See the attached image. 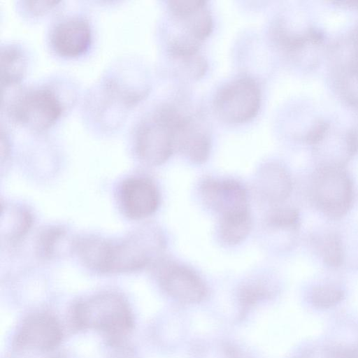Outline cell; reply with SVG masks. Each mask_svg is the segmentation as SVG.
Listing matches in <instances>:
<instances>
[{
    "label": "cell",
    "instance_id": "3957f363",
    "mask_svg": "<svg viewBox=\"0 0 358 358\" xmlns=\"http://www.w3.org/2000/svg\"><path fill=\"white\" fill-rule=\"evenodd\" d=\"M181 116L174 106L164 105L139 124L134 144L141 161L150 166H159L171 157L176 150V131Z\"/></svg>",
    "mask_w": 358,
    "mask_h": 358
},
{
    "label": "cell",
    "instance_id": "30bf717a",
    "mask_svg": "<svg viewBox=\"0 0 358 358\" xmlns=\"http://www.w3.org/2000/svg\"><path fill=\"white\" fill-rule=\"evenodd\" d=\"M119 202L123 213L130 219L141 220L152 215L159 205V193L155 183L145 177L124 180L119 189Z\"/></svg>",
    "mask_w": 358,
    "mask_h": 358
},
{
    "label": "cell",
    "instance_id": "4fadbf2b",
    "mask_svg": "<svg viewBox=\"0 0 358 358\" xmlns=\"http://www.w3.org/2000/svg\"><path fill=\"white\" fill-rule=\"evenodd\" d=\"M211 141L203 119L199 115H184L176 131L175 148L196 164L205 163L210 155Z\"/></svg>",
    "mask_w": 358,
    "mask_h": 358
},
{
    "label": "cell",
    "instance_id": "5bb4252c",
    "mask_svg": "<svg viewBox=\"0 0 358 358\" xmlns=\"http://www.w3.org/2000/svg\"><path fill=\"white\" fill-rule=\"evenodd\" d=\"M255 188L261 199L275 207L289 197L293 184L287 170L278 163L271 162L264 165L258 171Z\"/></svg>",
    "mask_w": 358,
    "mask_h": 358
},
{
    "label": "cell",
    "instance_id": "5b68a950",
    "mask_svg": "<svg viewBox=\"0 0 358 358\" xmlns=\"http://www.w3.org/2000/svg\"><path fill=\"white\" fill-rule=\"evenodd\" d=\"M63 109L59 98L52 89L39 86L19 92L10 102L8 112L16 123L42 131L58 120Z\"/></svg>",
    "mask_w": 358,
    "mask_h": 358
},
{
    "label": "cell",
    "instance_id": "ac0fdd59",
    "mask_svg": "<svg viewBox=\"0 0 358 358\" xmlns=\"http://www.w3.org/2000/svg\"><path fill=\"white\" fill-rule=\"evenodd\" d=\"M252 228L250 213L227 218L220 219L219 234L222 241L229 245L243 242Z\"/></svg>",
    "mask_w": 358,
    "mask_h": 358
},
{
    "label": "cell",
    "instance_id": "9c48e42d",
    "mask_svg": "<svg viewBox=\"0 0 358 358\" xmlns=\"http://www.w3.org/2000/svg\"><path fill=\"white\" fill-rule=\"evenodd\" d=\"M169 10L180 27L181 38L201 44L213 31V23L207 3L201 0H171L168 2Z\"/></svg>",
    "mask_w": 358,
    "mask_h": 358
},
{
    "label": "cell",
    "instance_id": "8992f818",
    "mask_svg": "<svg viewBox=\"0 0 358 358\" xmlns=\"http://www.w3.org/2000/svg\"><path fill=\"white\" fill-rule=\"evenodd\" d=\"M260 104L258 84L250 77H241L226 84L217 92L213 108L222 121L237 124L255 117Z\"/></svg>",
    "mask_w": 358,
    "mask_h": 358
},
{
    "label": "cell",
    "instance_id": "e0dca14e",
    "mask_svg": "<svg viewBox=\"0 0 358 358\" xmlns=\"http://www.w3.org/2000/svg\"><path fill=\"white\" fill-rule=\"evenodd\" d=\"M313 239V245L327 265L334 268L343 265L345 250L339 234L334 231L325 232Z\"/></svg>",
    "mask_w": 358,
    "mask_h": 358
},
{
    "label": "cell",
    "instance_id": "cb8c5ba5",
    "mask_svg": "<svg viewBox=\"0 0 358 358\" xmlns=\"http://www.w3.org/2000/svg\"><path fill=\"white\" fill-rule=\"evenodd\" d=\"M347 70L348 73L358 77V27L351 37V56Z\"/></svg>",
    "mask_w": 358,
    "mask_h": 358
},
{
    "label": "cell",
    "instance_id": "8fae6325",
    "mask_svg": "<svg viewBox=\"0 0 358 358\" xmlns=\"http://www.w3.org/2000/svg\"><path fill=\"white\" fill-rule=\"evenodd\" d=\"M50 40L57 55L65 58H74L88 51L92 44V31L87 20L71 17L55 25Z\"/></svg>",
    "mask_w": 358,
    "mask_h": 358
},
{
    "label": "cell",
    "instance_id": "7a4b0ae2",
    "mask_svg": "<svg viewBox=\"0 0 358 358\" xmlns=\"http://www.w3.org/2000/svg\"><path fill=\"white\" fill-rule=\"evenodd\" d=\"M72 320L80 329L101 331L117 339L133 327V315L127 301L115 292H101L78 302Z\"/></svg>",
    "mask_w": 358,
    "mask_h": 358
},
{
    "label": "cell",
    "instance_id": "7402d4cb",
    "mask_svg": "<svg viewBox=\"0 0 358 358\" xmlns=\"http://www.w3.org/2000/svg\"><path fill=\"white\" fill-rule=\"evenodd\" d=\"M269 294L270 292L264 283L261 282H251L241 289L239 298L243 308L245 309Z\"/></svg>",
    "mask_w": 358,
    "mask_h": 358
},
{
    "label": "cell",
    "instance_id": "603a6c76",
    "mask_svg": "<svg viewBox=\"0 0 358 358\" xmlns=\"http://www.w3.org/2000/svg\"><path fill=\"white\" fill-rule=\"evenodd\" d=\"M24 3L26 9L33 15H39L51 10L59 2L52 1H27Z\"/></svg>",
    "mask_w": 358,
    "mask_h": 358
},
{
    "label": "cell",
    "instance_id": "44dd1931",
    "mask_svg": "<svg viewBox=\"0 0 358 358\" xmlns=\"http://www.w3.org/2000/svg\"><path fill=\"white\" fill-rule=\"evenodd\" d=\"M65 231L59 227H52L45 230L41 235L38 242L40 253L46 257L55 254L59 243L64 238Z\"/></svg>",
    "mask_w": 358,
    "mask_h": 358
},
{
    "label": "cell",
    "instance_id": "2e32d148",
    "mask_svg": "<svg viewBox=\"0 0 358 358\" xmlns=\"http://www.w3.org/2000/svg\"><path fill=\"white\" fill-rule=\"evenodd\" d=\"M32 217L27 210L16 206L1 208V236L6 241L14 242L23 236L29 230Z\"/></svg>",
    "mask_w": 358,
    "mask_h": 358
},
{
    "label": "cell",
    "instance_id": "ba28073f",
    "mask_svg": "<svg viewBox=\"0 0 358 358\" xmlns=\"http://www.w3.org/2000/svg\"><path fill=\"white\" fill-rule=\"evenodd\" d=\"M199 192L203 202L220 219L250 213L247 191L235 180L208 178L201 182Z\"/></svg>",
    "mask_w": 358,
    "mask_h": 358
},
{
    "label": "cell",
    "instance_id": "6da1fadb",
    "mask_svg": "<svg viewBox=\"0 0 358 358\" xmlns=\"http://www.w3.org/2000/svg\"><path fill=\"white\" fill-rule=\"evenodd\" d=\"M165 247L164 237L154 226H144L117 241L99 238L94 269L101 273H122L154 265Z\"/></svg>",
    "mask_w": 358,
    "mask_h": 358
},
{
    "label": "cell",
    "instance_id": "9a60e30c",
    "mask_svg": "<svg viewBox=\"0 0 358 358\" xmlns=\"http://www.w3.org/2000/svg\"><path fill=\"white\" fill-rule=\"evenodd\" d=\"M1 83L8 87L17 84L23 78L27 68V57L17 45H6L1 48Z\"/></svg>",
    "mask_w": 358,
    "mask_h": 358
},
{
    "label": "cell",
    "instance_id": "277c9868",
    "mask_svg": "<svg viewBox=\"0 0 358 358\" xmlns=\"http://www.w3.org/2000/svg\"><path fill=\"white\" fill-rule=\"evenodd\" d=\"M310 194L320 211L331 219H340L352 206L353 183L345 167L319 166L313 175Z\"/></svg>",
    "mask_w": 358,
    "mask_h": 358
},
{
    "label": "cell",
    "instance_id": "ffe728a7",
    "mask_svg": "<svg viewBox=\"0 0 358 358\" xmlns=\"http://www.w3.org/2000/svg\"><path fill=\"white\" fill-rule=\"evenodd\" d=\"M344 298V291L334 285H322L315 287L310 293L313 306L327 308L340 303Z\"/></svg>",
    "mask_w": 358,
    "mask_h": 358
},
{
    "label": "cell",
    "instance_id": "52a82bcc",
    "mask_svg": "<svg viewBox=\"0 0 358 358\" xmlns=\"http://www.w3.org/2000/svg\"><path fill=\"white\" fill-rule=\"evenodd\" d=\"M153 266L162 289L178 301L197 303L207 296L203 279L189 266L162 258Z\"/></svg>",
    "mask_w": 358,
    "mask_h": 358
},
{
    "label": "cell",
    "instance_id": "d6986e66",
    "mask_svg": "<svg viewBox=\"0 0 358 358\" xmlns=\"http://www.w3.org/2000/svg\"><path fill=\"white\" fill-rule=\"evenodd\" d=\"M266 224L277 230L296 231L300 226L298 210L290 206L273 207L266 217Z\"/></svg>",
    "mask_w": 358,
    "mask_h": 358
},
{
    "label": "cell",
    "instance_id": "7c38bea8",
    "mask_svg": "<svg viewBox=\"0 0 358 358\" xmlns=\"http://www.w3.org/2000/svg\"><path fill=\"white\" fill-rule=\"evenodd\" d=\"M62 336V328L55 317L48 313H36L22 322L15 343L20 349L48 351L59 345Z\"/></svg>",
    "mask_w": 358,
    "mask_h": 358
}]
</instances>
